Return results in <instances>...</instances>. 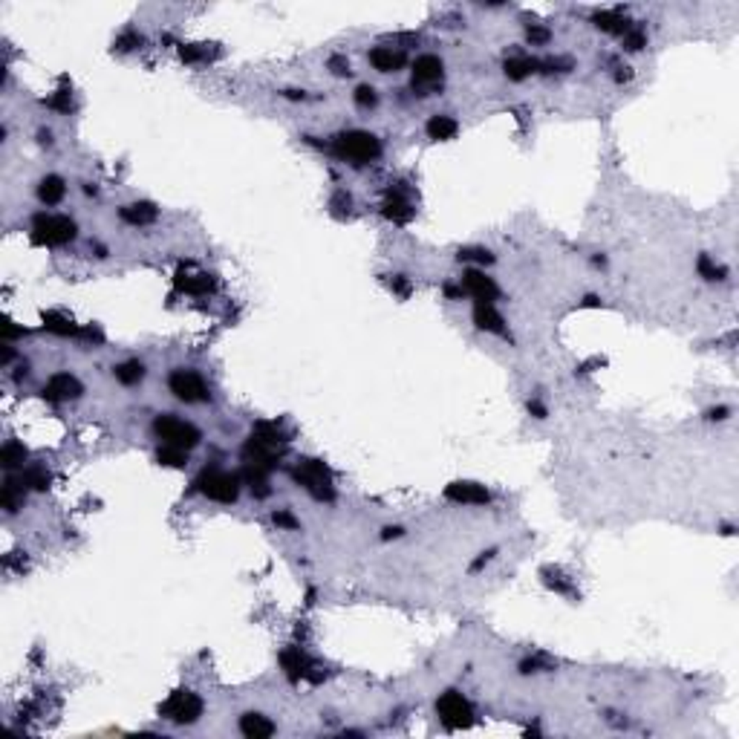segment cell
Masks as SVG:
<instances>
[{
    "label": "cell",
    "mask_w": 739,
    "mask_h": 739,
    "mask_svg": "<svg viewBox=\"0 0 739 739\" xmlns=\"http://www.w3.org/2000/svg\"><path fill=\"white\" fill-rule=\"evenodd\" d=\"M526 38L532 44H549V38H552V32L549 29H543V26H529V32H526Z\"/></svg>",
    "instance_id": "cell-41"
},
{
    "label": "cell",
    "mask_w": 739,
    "mask_h": 739,
    "mask_svg": "<svg viewBox=\"0 0 739 739\" xmlns=\"http://www.w3.org/2000/svg\"><path fill=\"white\" fill-rule=\"evenodd\" d=\"M534 70H537L534 58H509V61H505V75H509L511 81H523Z\"/></svg>",
    "instance_id": "cell-27"
},
{
    "label": "cell",
    "mask_w": 739,
    "mask_h": 739,
    "mask_svg": "<svg viewBox=\"0 0 739 739\" xmlns=\"http://www.w3.org/2000/svg\"><path fill=\"white\" fill-rule=\"evenodd\" d=\"M644 44H647V38H644V32H641V29H630V32H624V49H627V52H638Z\"/></svg>",
    "instance_id": "cell-37"
},
{
    "label": "cell",
    "mask_w": 739,
    "mask_h": 739,
    "mask_svg": "<svg viewBox=\"0 0 739 739\" xmlns=\"http://www.w3.org/2000/svg\"><path fill=\"white\" fill-rule=\"evenodd\" d=\"M595 26L598 29H604V32H615V35H624L630 32V24H627V17H621L618 12H595Z\"/></svg>",
    "instance_id": "cell-25"
},
{
    "label": "cell",
    "mask_w": 739,
    "mask_h": 739,
    "mask_svg": "<svg viewBox=\"0 0 739 739\" xmlns=\"http://www.w3.org/2000/svg\"><path fill=\"white\" fill-rule=\"evenodd\" d=\"M24 459H26V448L21 442H6L3 445V451H0V465H3V468H17V465H24Z\"/></svg>",
    "instance_id": "cell-30"
},
{
    "label": "cell",
    "mask_w": 739,
    "mask_h": 739,
    "mask_svg": "<svg viewBox=\"0 0 739 739\" xmlns=\"http://www.w3.org/2000/svg\"><path fill=\"white\" fill-rule=\"evenodd\" d=\"M381 214L387 220H393V223H399V225H404V223H411L413 220V208H411V202H407L404 197L399 191H390L387 193V200H384V205H381Z\"/></svg>",
    "instance_id": "cell-16"
},
{
    "label": "cell",
    "mask_w": 739,
    "mask_h": 739,
    "mask_svg": "<svg viewBox=\"0 0 739 739\" xmlns=\"http://www.w3.org/2000/svg\"><path fill=\"white\" fill-rule=\"evenodd\" d=\"M381 537H384V540H390V537H402V529H399V526H387V529L381 532Z\"/></svg>",
    "instance_id": "cell-50"
},
{
    "label": "cell",
    "mask_w": 739,
    "mask_h": 739,
    "mask_svg": "<svg viewBox=\"0 0 739 739\" xmlns=\"http://www.w3.org/2000/svg\"><path fill=\"white\" fill-rule=\"evenodd\" d=\"M728 413H731L728 407H716V411H710V413H708V419H716V422H722V419H728Z\"/></svg>",
    "instance_id": "cell-48"
},
{
    "label": "cell",
    "mask_w": 739,
    "mask_h": 739,
    "mask_svg": "<svg viewBox=\"0 0 739 739\" xmlns=\"http://www.w3.org/2000/svg\"><path fill=\"white\" fill-rule=\"evenodd\" d=\"M445 295H448V298H462L465 289L462 286H445Z\"/></svg>",
    "instance_id": "cell-49"
},
{
    "label": "cell",
    "mask_w": 739,
    "mask_h": 739,
    "mask_svg": "<svg viewBox=\"0 0 739 739\" xmlns=\"http://www.w3.org/2000/svg\"><path fill=\"white\" fill-rule=\"evenodd\" d=\"M390 289L396 292V295H399V298H407V295H411V292H413V286H411V280H407L404 275H396V278L390 280Z\"/></svg>",
    "instance_id": "cell-40"
},
{
    "label": "cell",
    "mask_w": 739,
    "mask_h": 739,
    "mask_svg": "<svg viewBox=\"0 0 739 739\" xmlns=\"http://www.w3.org/2000/svg\"><path fill=\"white\" fill-rule=\"evenodd\" d=\"M280 665H283V670H286L289 678L309 676V670H312V661H309V658L301 653V647H286V650L280 653Z\"/></svg>",
    "instance_id": "cell-18"
},
{
    "label": "cell",
    "mask_w": 739,
    "mask_h": 739,
    "mask_svg": "<svg viewBox=\"0 0 739 739\" xmlns=\"http://www.w3.org/2000/svg\"><path fill=\"white\" fill-rule=\"evenodd\" d=\"M266 477H269L266 471H257V468H248V465H246V471H243V479H246V485H248V488H251V494H255V497H260V500L271 494V488H269V482H266Z\"/></svg>",
    "instance_id": "cell-29"
},
{
    "label": "cell",
    "mask_w": 739,
    "mask_h": 739,
    "mask_svg": "<svg viewBox=\"0 0 739 739\" xmlns=\"http://www.w3.org/2000/svg\"><path fill=\"white\" fill-rule=\"evenodd\" d=\"M113 376L119 379L122 384H139L142 379H145V364L142 361H125V364H119L113 370Z\"/></svg>",
    "instance_id": "cell-28"
},
{
    "label": "cell",
    "mask_w": 739,
    "mask_h": 739,
    "mask_svg": "<svg viewBox=\"0 0 739 739\" xmlns=\"http://www.w3.org/2000/svg\"><path fill=\"white\" fill-rule=\"evenodd\" d=\"M329 67H333L335 75H349V64L344 61V58H333V61H329Z\"/></svg>",
    "instance_id": "cell-44"
},
{
    "label": "cell",
    "mask_w": 739,
    "mask_h": 739,
    "mask_svg": "<svg viewBox=\"0 0 739 739\" xmlns=\"http://www.w3.org/2000/svg\"><path fill=\"white\" fill-rule=\"evenodd\" d=\"M193 485H197L200 494H205L208 500H217V502H235L240 497V477L220 471V468H202V474L197 477Z\"/></svg>",
    "instance_id": "cell-4"
},
{
    "label": "cell",
    "mask_w": 739,
    "mask_h": 739,
    "mask_svg": "<svg viewBox=\"0 0 739 739\" xmlns=\"http://www.w3.org/2000/svg\"><path fill=\"white\" fill-rule=\"evenodd\" d=\"M462 289H465V295L477 298V303H491V301L500 298L497 283L488 275H482L479 269H468V271H465V275H462Z\"/></svg>",
    "instance_id": "cell-10"
},
{
    "label": "cell",
    "mask_w": 739,
    "mask_h": 739,
    "mask_svg": "<svg viewBox=\"0 0 739 739\" xmlns=\"http://www.w3.org/2000/svg\"><path fill=\"white\" fill-rule=\"evenodd\" d=\"M271 520H275V526H280V529H298L301 526V523L292 517V511H286V509L283 511H275V517H271Z\"/></svg>",
    "instance_id": "cell-39"
},
{
    "label": "cell",
    "mask_w": 739,
    "mask_h": 739,
    "mask_svg": "<svg viewBox=\"0 0 739 739\" xmlns=\"http://www.w3.org/2000/svg\"><path fill=\"white\" fill-rule=\"evenodd\" d=\"M64 193H67V185L61 177H44L41 185H38V197H41V202H47V205L61 202Z\"/></svg>",
    "instance_id": "cell-22"
},
{
    "label": "cell",
    "mask_w": 739,
    "mask_h": 739,
    "mask_svg": "<svg viewBox=\"0 0 739 739\" xmlns=\"http://www.w3.org/2000/svg\"><path fill=\"white\" fill-rule=\"evenodd\" d=\"M491 557H494V549H488V552H482V555H479V557H477V560L471 563V572H477V569H482V566H485V563H488Z\"/></svg>",
    "instance_id": "cell-45"
},
{
    "label": "cell",
    "mask_w": 739,
    "mask_h": 739,
    "mask_svg": "<svg viewBox=\"0 0 739 739\" xmlns=\"http://www.w3.org/2000/svg\"><path fill=\"white\" fill-rule=\"evenodd\" d=\"M139 44H142V38H139V35H122L119 41H116V47H119L122 52H130V49H136Z\"/></svg>",
    "instance_id": "cell-42"
},
{
    "label": "cell",
    "mask_w": 739,
    "mask_h": 739,
    "mask_svg": "<svg viewBox=\"0 0 739 739\" xmlns=\"http://www.w3.org/2000/svg\"><path fill=\"white\" fill-rule=\"evenodd\" d=\"M442 81V61L436 55H422L413 64V90H424Z\"/></svg>",
    "instance_id": "cell-12"
},
{
    "label": "cell",
    "mask_w": 739,
    "mask_h": 739,
    "mask_svg": "<svg viewBox=\"0 0 739 739\" xmlns=\"http://www.w3.org/2000/svg\"><path fill=\"white\" fill-rule=\"evenodd\" d=\"M9 361H12V347L6 344V347H3V364H9Z\"/></svg>",
    "instance_id": "cell-52"
},
{
    "label": "cell",
    "mask_w": 739,
    "mask_h": 739,
    "mask_svg": "<svg viewBox=\"0 0 739 739\" xmlns=\"http://www.w3.org/2000/svg\"><path fill=\"white\" fill-rule=\"evenodd\" d=\"M173 286L180 292H188V295H208L217 286L214 275H205V271H197V275H188L185 269L177 271V278H173Z\"/></svg>",
    "instance_id": "cell-14"
},
{
    "label": "cell",
    "mask_w": 739,
    "mask_h": 739,
    "mask_svg": "<svg viewBox=\"0 0 739 739\" xmlns=\"http://www.w3.org/2000/svg\"><path fill=\"white\" fill-rule=\"evenodd\" d=\"M44 329L52 335H79L81 333L67 315H58V312H44Z\"/></svg>",
    "instance_id": "cell-24"
},
{
    "label": "cell",
    "mask_w": 739,
    "mask_h": 739,
    "mask_svg": "<svg viewBox=\"0 0 739 739\" xmlns=\"http://www.w3.org/2000/svg\"><path fill=\"white\" fill-rule=\"evenodd\" d=\"M24 333H26V329H21V326H15V324H12L9 318L3 321V338H6V341H9V338H21Z\"/></svg>",
    "instance_id": "cell-43"
},
{
    "label": "cell",
    "mask_w": 739,
    "mask_h": 739,
    "mask_svg": "<svg viewBox=\"0 0 739 739\" xmlns=\"http://www.w3.org/2000/svg\"><path fill=\"white\" fill-rule=\"evenodd\" d=\"M21 502H24V482L9 477L3 482V491H0V505L6 509V514H15L17 509H21Z\"/></svg>",
    "instance_id": "cell-21"
},
{
    "label": "cell",
    "mask_w": 739,
    "mask_h": 739,
    "mask_svg": "<svg viewBox=\"0 0 739 739\" xmlns=\"http://www.w3.org/2000/svg\"><path fill=\"white\" fill-rule=\"evenodd\" d=\"M49 107H55V110H61V113H70V107H72V99H70V90H58L52 99H49Z\"/></svg>",
    "instance_id": "cell-38"
},
{
    "label": "cell",
    "mask_w": 739,
    "mask_h": 739,
    "mask_svg": "<svg viewBox=\"0 0 739 739\" xmlns=\"http://www.w3.org/2000/svg\"><path fill=\"white\" fill-rule=\"evenodd\" d=\"M445 497L451 502H468V505H485L491 500V494L485 491V485H477V482H451L448 488H445Z\"/></svg>",
    "instance_id": "cell-13"
},
{
    "label": "cell",
    "mask_w": 739,
    "mask_h": 739,
    "mask_svg": "<svg viewBox=\"0 0 739 739\" xmlns=\"http://www.w3.org/2000/svg\"><path fill=\"white\" fill-rule=\"evenodd\" d=\"M353 99H356V104H358V107H364V110H370V107H376V102H379V95H376V90H373V87H370V84H361V87L356 90V95H353Z\"/></svg>",
    "instance_id": "cell-36"
},
{
    "label": "cell",
    "mask_w": 739,
    "mask_h": 739,
    "mask_svg": "<svg viewBox=\"0 0 739 739\" xmlns=\"http://www.w3.org/2000/svg\"><path fill=\"white\" fill-rule=\"evenodd\" d=\"M459 260H468V263H482V266H491L494 263V255L488 248H459Z\"/></svg>",
    "instance_id": "cell-34"
},
{
    "label": "cell",
    "mask_w": 739,
    "mask_h": 739,
    "mask_svg": "<svg viewBox=\"0 0 739 739\" xmlns=\"http://www.w3.org/2000/svg\"><path fill=\"white\" fill-rule=\"evenodd\" d=\"M119 217L125 223H130V225H148V223L157 220V208H153L150 202H133V205H125L119 211Z\"/></svg>",
    "instance_id": "cell-20"
},
{
    "label": "cell",
    "mask_w": 739,
    "mask_h": 739,
    "mask_svg": "<svg viewBox=\"0 0 739 739\" xmlns=\"http://www.w3.org/2000/svg\"><path fill=\"white\" fill-rule=\"evenodd\" d=\"M202 713V699L191 690H177L162 705V716L170 719L173 725H193Z\"/></svg>",
    "instance_id": "cell-7"
},
{
    "label": "cell",
    "mask_w": 739,
    "mask_h": 739,
    "mask_svg": "<svg viewBox=\"0 0 739 739\" xmlns=\"http://www.w3.org/2000/svg\"><path fill=\"white\" fill-rule=\"evenodd\" d=\"M81 393H84L81 381L75 379V376H70V373H58V376H52V379L47 381V387H44V396H47L49 402H70V399H79Z\"/></svg>",
    "instance_id": "cell-11"
},
{
    "label": "cell",
    "mask_w": 739,
    "mask_h": 739,
    "mask_svg": "<svg viewBox=\"0 0 739 739\" xmlns=\"http://www.w3.org/2000/svg\"><path fill=\"white\" fill-rule=\"evenodd\" d=\"M180 55H182V61L197 64V61H205V58H208V49L200 47V44H182L180 47Z\"/></svg>",
    "instance_id": "cell-35"
},
{
    "label": "cell",
    "mask_w": 739,
    "mask_h": 739,
    "mask_svg": "<svg viewBox=\"0 0 739 739\" xmlns=\"http://www.w3.org/2000/svg\"><path fill=\"white\" fill-rule=\"evenodd\" d=\"M427 136L436 142H445V139H454L456 136V122L451 116H431L427 119Z\"/></svg>",
    "instance_id": "cell-23"
},
{
    "label": "cell",
    "mask_w": 739,
    "mask_h": 739,
    "mask_svg": "<svg viewBox=\"0 0 739 739\" xmlns=\"http://www.w3.org/2000/svg\"><path fill=\"white\" fill-rule=\"evenodd\" d=\"M699 275H702L705 280H725V269L716 266L710 260V255H699Z\"/></svg>",
    "instance_id": "cell-33"
},
{
    "label": "cell",
    "mask_w": 739,
    "mask_h": 739,
    "mask_svg": "<svg viewBox=\"0 0 739 739\" xmlns=\"http://www.w3.org/2000/svg\"><path fill=\"white\" fill-rule=\"evenodd\" d=\"M240 733L248 739H266L275 733V722L263 713H243L240 716Z\"/></svg>",
    "instance_id": "cell-17"
},
{
    "label": "cell",
    "mask_w": 739,
    "mask_h": 739,
    "mask_svg": "<svg viewBox=\"0 0 739 739\" xmlns=\"http://www.w3.org/2000/svg\"><path fill=\"white\" fill-rule=\"evenodd\" d=\"M292 477H295L298 485H303V488L312 494L315 500H324L329 502L335 497V488H333V474H329V468L324 462L318 459H301L298 462V468L292 471Z\"/></svg>",
    "instance_id": "cell-2"
},
{
    "label": "cell",
    "mask_w": 739,
    "mask_h": 739,
    "mask_svg": "<svg viewBox=\"0 0 739 739\" xmlns=\"http://www.w3.org/2000/svg\"><path fill=\"white\" fill-rule=\"evenodd\" d=\"M157 459L162 465H168V468H182V465L188 462V451L185 448H177V445H162Z\"/></svg>",
    "instance_id": "cell-31"
},
{
    "label": "cell",
    "mask_w": 739,
    "mask_h": 739,
    "mask_svg": "<svg viewBox=\"0 0 739 739\" xmlns=\"http://www.w3.org/2000/svg\"><path fill=\"white\" fill-rule=\"evenodd\" d=\"M333 150L338 153L341 159H347V162H353V165H364V162H373V159H379V153H381V142L376 139L373 133H367V130H347V133L335 136Z\"/></svg>",
    "instance_id": "cell-1"
},
{
    "label": "cell",
    "mask_w": 739,
    "mask_h": 739,
    "mask_svg": "<svg viewBox=\"0 0 739 739\" xmlns=\"http://www.w3.org/2000/svg\"><path fill=\"white\" fill-rule=\"evenodd\" d=\"M543 583H546L549 589H555V592H560V595H572L575 589H572V583L563 578L560 572H555V569H543Z\"/></svg>",
    "instance_id": "cell-32"
},
{
    "label": "cell",
    "mask_w": 739,
    "mask_h": 739,
    "mask_svg": "<svg viewBox=\"0 0 739 739\" xmlns=\"http://www.w3.org/2000/svg\"><path fill=\"white\" fill-rule=\"evenodd\" d=\"M153 434H157L162 439V445H177V448H197L200 445V431L193 424L177 419V416H157L153 419Z\"/></svg>",
    "instance_id": "cell-5"
},
{
    "label": "cell",
    "mask_w": 739,
    "mask_h": 739,
    "mask_svg": "<svg viewBox=\"0 0 739 739\" xmlns=\"http://www.w3.org/2000/svg\"><path fill=\"white\" fill-rule=\"evenodd\" d=\"M370 64L381 72H396L404 67V52H393L390 47H376L370 52Z\"/></svg>",
    "instance_id": "cell-19"
},
{
    "label": "cell",
    "mask_w": 739,
    "mask_h": 739,
    "mask_svg": "<svg viewBox=\"0 0 739 739\" xmlns=\"http://www.w3.org/2000/svg\"><path fill=\"white\" fill-rule=\"evenodd\" d=\"M333 208H338V211H341V208H349V197H347L344 191H338L335 197H333Z\"/></svg>",
    "instance_id": "cell-46"
},
{
    "label": "cell",
    "mask_w": 739,
    "mask_h": 739,
    "mask_svg": "<svg viewBox=\"0 0 739 739\" xmlns=\"http://www.w3.org/2000/svg\"><path fill=\"white\" fill-rule=\"evenodd\" d=\"M75 240V223L61 214H38L32 220V243L35 246H64Z\"/></svg>",
    "instance_id": "cell-3"
},
{
    "label": "cell",
    "mask_w": 739,
    "mask_h": 739,
    "mask_svg": "<svg viewBox=\"0 0 739 739\" xmlns=\"http://www.w3.org/2000/svg\"><path fill=\"white\" fill-rule=\"evenodd\" d=\"M168 387L180 402H188V404L208 399L205 381L200 379V373H193V370H173L170 379H168Z\"/></svg>",
    "instance_id": "cell-8"
},
{
    "label": "cell",
    "mask_w": 739,
    "mask_h": 739,
    "mask_svg": "<svg viewBox=\"0 0 739 739\" xmlns=\"http://www.w3.org/2000/svg\"><path fill=\"white\" fill-rule=\"evenodd\" d=\"M278 454H280V448H275V445H266L255 434L248 436L246 448H243V459H246L248 468H257V471H266V474L278 465Z\"/></svg>",
    "instance_id": "cell-9"
},
{
    "label": "cell",
    "mask_w": 739,
    "mask_h": 739,
    "mask_svg": "<svg viewBox=\"0 0 739 739\" xmlns=\"http://www.w3.org/2000/svg\"><path fill=\"white\" fill-rule=\"evenodd\" d=\"M529 413H534L537 419H546V407H543V404L534 399V402H529Z\"/></svg>",
    "instance_id": "cell-47"
},
{
    "label": "cell",
    "mask_w": 739,
    "mask_h": 739,
    "mask_svg": "<svg viewBox=\"0 0 739 739\" xmlns=\"http://www.w3.org/2000/svg\"><path fill=\"white\" fill-rule=\"evenodd\" d=\"M436 713H439V719H442V725H445V728H451V731H456V728H468V725L474 722V708H471V702H468V699H465L462 693H456V690H448V693H442V696H439Z\"/></svg>",
    "instance_id": "cell-6"
},
{
    "label": "cell",
    "mask_w": 739,
    "mask_h": 739,
    "mask_svg": "<svg viewBox=\"0 0 739 739\" xmlns=\"http://www.w3.org/2000/svg\"><path fill=\"white\" fill-rule=\"evenodd\" d=\"M580 306H589V309H595V306H601V298H598V295H587V298H583V303H580Z\"/></svg>",
    "instance_id": "cell-51"
},
{
    "label": "cell",
    "mask_w": 739,
    "mask_h": 739,
    "mask_svg": "<svg viewBox=\"0 0 739 739\" xmlns=\"http://www.w3.org/2000/svg\"><path fill=\"white\" fill-rule=\"evenodd\" d=\"M24 482V488H32V491H47L49 488V482H52V474L47 468H41V465H32V468L24 471L21 477Z\"/></svg>",
    "instance_id": "cell-26"
},
{
    "label": "cell",
    "mask_w": 739,
    "mask_h": 739,
    "mask_svg": "<svg viewBox=\"0 0 739 739\" xmlns=\"http://www.w3.org/2000/svg\"><path fill=\"white\" fill-rule=\"evenodd\" d=\"M474 324H477V329H482V333L509 335V333H505V321H502V315L497 312V309H494L491 303H477V306H474Z\"/></svg>",
    "instance_id": "cell-15"
}]
</instances>
